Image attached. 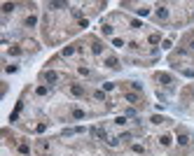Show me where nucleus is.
<instances>
[{
    "instance_id": "f257e3e1",
    "label": "nucleus",
    "mask_w": 194,
    "mask_h": 156,
    "mask_svg": "<svg viewBox=\"0 0 194 156\" xmlns=\"http://www.w3.org/2000/svg\"><path fill=\"white\" fill-rule=\"evenodd\" d=\"M42 79L47 82V84H56V82H59V72H54V70H47V72L42 75Z\"/></svg>"
},
{
    "instance_id": "f03ea898",
    "label": "nucleus",
    "mask_w": 194,
    "mask_h": 156,
    "mask_svg": "<svg viewBox=\"0 0 194 156\" xmlns=\"http://www.w3.org/2000/svg\"><path fill=\"white\" fill-rule=\"evenodd\" d=\"M154 79H157V82H164L166 86H171V84H173V77H171V75H166V72H157V75H154Z\"/></svg>"
},
{
    "instance_id": "7ed1b4c3",
    "label": "nucleus",
    "mask_w": 194,
    "mask_h": 156,
    "mask_svg": "<svg viewBox=\"0 0 194 156\" xmlns=\"http://www.w3.org/2000/svg\"><path fill=\"white\" fill-rule=\"evenodd\" d=\"M154 14H157V19H159V21H166V19H168V9L164 7V5H159Z\"/></svg>"
},
{
    "instance_id": "20e7f679",
    "label": "nucleus",
    "mask_w": 194,
    "mask_h": 156,
    "mask_svg": "<svg viewBox=\"0 0 194 156\" xmlns=\"http://www.w3.org/2000/svg\"><path fill=\"white\" fill-rule=\"evenodd\" d=\"M70 93H73V95H77V98H82V95H84V86H79V84H73V86H70Z\"/></svg>"
},
{
    "instance_id": "39448f33",
    "label": "nucleus",
    "mask_w": 194,
    "mask_h": 156,
    "mask_svg": "<svg viewBox=\"0 0 194 156\" xmlns=\"http://www.w3.org/2000/svg\"><path fill=\"white\" fill-rule=\"evenodd\" d=\"M91 51L96 54V56H98V54H103V44L98 42V40H91Z\"/></svg>"
},
{
    "instance_id": "423d86ee",
    "label": "nucleus",
    "mask_w": 194,
    "mask_h": 156,
    "mask_svg": "<svg viewBox=\"0 0 194 156\" xmlns=\"http://www.w3.org/2000/svg\"><path fill=\"white\" fill-rule=\"evenodd\" d=\"M105 65H108V68H112V70H117V68H119V61H117L115 56H108V58H105Z\"/></svg>"
},
{
    "instance_id": "0eeeda50",
    "label": "nucleus",
    "mask_w": 194,
    "mask_h": 156,
    "mask_svg": "<svg viewBox=\"0 0 194 156\" xmlns=\"http://www.w3.org/2000/svg\"><path fill=\"white\" fill-rule=\"evenodd\" d=\"M24 26H26V28H33V26H37V17H28L26 21H24Z\"/></svg>"
},
{
    "instance_id": "6e6552de",
    "label": "nucleus",
    "mask_w": 194,
    "mask_h": 156,
    "mask_svg": "<svg viewBox=\"0 0 194 156\" xmlns=\"http://www.w3.org/2000/svg\"><path fill=\"white\" fill-rule=\"evenodd\" d=\"M14 12V2H5L2 5V14H12Z\"/></svg>"
},
{
    "instance_id": "1a4fd4ad",
    "label": "nucleus",
    "mask_w": 194,
    "mask_h": 156,
    "mask_svg": "<svg viewBox=\"0 0 194 156\" xmlns=\"http://www.w3.org/2000/svg\"><path fill=\"white\" fill-rule=\"evenodd\" d=\"M171 135H168V133H164V135H161V138H159V142H161V145H164V147H168V145H171Z\"/></svg>"
},
{
    "instance_id": "9d476101",
    "label": "nucleus",
    "mask_w": 194,
    "mask_h": 156,
    "mask_svg": "<svg viewBox=\"0 0 194 156\" xmlns=\"http://www.w3.org/2000/svg\"><path fill=\"white\" fill-rule=\"evenodd\" d=\"M37 147H40V151H47V149H49V142H47V140H40Z\"/></svg>"
},
{
    "instance_id": "9b49d317",
    "label": "nucleus",
    "mask_w": 194,
    "mask_h": 156,
    "mask_svg": "<svg viewBox=\"0 0 194 156\" xmlns=\"http://www.w3.org/2000/svg\"><path fill=\"white\" fill-rule=\"evenodd\" d=\"M164 121H166V119H164V117H159V114L152 117V123H154V126H159V123H164Z\"/></svg>"
},
{
    "instance_id": "f8f14e48",
    "label": "nucleus",
    "mask_w": 194,
    "mask_h": 156,
    "mask_svg": "<svg viewBox=\"0 0 194 156\" xmlns=\"http://www.w3.org/2000/svg\"><path fill=\"white\" fill-rule=\"evenodd\" d=\"M84 128H68V130H63V135H75V133H82Z\"/></svg>"
},
{
    "instance_id": "ddd939ff",
    "label": "nucleus",
    "mask_w": 194,
    "mask_h": 156,
    "mask_svg": "<svg viewBox=\"0 0 194 156\" xmlns=\"http://www.w3.org/2000/svg\"><path fill=\"white\" fill-rule=\"evenodd\" d=\"M73 119H84V112L82 110H73Z\"/></svg>"
},
{
    "instance_id": "4468645a",
    "label": "nucleus",
    "mask_w": 194,
    "mask_h": 156,
    "mask_svg": "<svg viewBox=\"0 0 194 156\" xmlns=\"http://www.w3.org/2000/svg\"><path fill=\"white\" fill-rule=\"evenodd\" d=\"M187 142H189V140H187V135H180V138H178V145H180V147H185Z\"/></svg>"
},
{
    "instance_id": "2eb2a0df",
    "label": "nucleus",
    "mask_w": 194,
    "mask_h": 156,
    "mask_svg": "<svg viewBox=\"0 0 194 156\" xmlns=\"http://www.w3.org/2000/svg\"><path fill=\"white\" fill-rule=\"evenodd\" d=\"M49 7L52 9H61V7H66V2H49Z\"/></svg>"
},
{
    "instance_id": "dca6fc26",
    "label": "nucleus",
    "mask_w": 194,
    "mask_h": 156,
    "mask_svg": "<svg viewBox=\"0 0 194 156\" xmlns=\"http://www.w3.org/2000/svg\"><path fill=\"white\" fill-rule=\"evenodd\" d=\"M73 54H75V47H66L63 49V56H73Z\"/></svg>"
},
{
    "instance_id": "f3484780",
    "label": "nucleus",
    "mask_w": 194,
    "mask_h": 156,
    "mask_svg": "<svg viewBox=\"0 0 194 156\" xmlns=\"http://www.w3.org/2000/svg\"><path fill=\"white\" fill-rule=\"evenodd\" d=\"M19 151H21V154H24V156L28 154V145H26V142H21V145H19Z\"/></svg>"
},
{
    "instance_id": "a211bd4d",
    "label": "nucleus",
    "mask_w": 194,
    "mask_h": 156,
    "mask_svg": "<svg viewBox=\"0 0 194 156\" xmlns=\"http://www.w3.org/2000/svg\"><path fill=\"white\" fill-rule=\"evenodd\" d=\"M24 47H26V49H35L37 44H35V42H33V40H26V42H24Z\"/></svg>"
},
{
    "instance_id": "6ab92c4d",
    "label": "nucleus",
    "mask_w": 194,
    "mask_h": 156,
    "mask_svg": "<svg viewBox=\"0 0 194 156\" xmlns=\"http://www.w3.org/2000/svg\"><path fill=\"white\" fill-rule=\"evenodd\" d=\"M126 100H129V103H138V95H133V93H126Z\"/></svg>"
},
{
    "instance_id": "aec40b11",
    "label": "nucleus",
    "mask_w": 194,
    "mask_h": 156,
    "mask_svg": "<svg viewBox=\"0 0 194 156\" xmlns=\"http://www.w3.org/2000/svg\"><path fill=\"white\" fill-rule=\"evenodd\" d=\"M138 14H141V17H147V14H150V9H147V7H141V9H138Z\"/></svg>"
},
{
    "instance_id": "412c9836",
    "label": "nucleus",
    "mask_w": 194,
    "mask_h": 156,
    "mask_svg": "<svg viewBox=\"0 0 194 156\" xmlns=\"http://www.w3.org/2000/svg\"><path fill=\"white\" fill-rule=\"evenodd\" d=\"M108 145H110V147H117V145H119V140H117V138H110V140H108Z\"/></svg>"
},
{
    "instance_id": "4be33fe9",
    "label": "nucleus",
    "mask_w": 194,
    "mask_h": 156,
    "mask_svg": "<svg viewBox=\"0 0 194 156\" xmlns=\"http://www.w3.org/2000/svg\"><path fill=\"white\" fill-rule=\"evenodd\" d=\"M9 54H12V56H19V54H21V49H19V47H12V49H9Z\"/></svg>"
},
{
    "instance_id": "5701e85b",
    "label": "nucleus",
    "mask_w": 194,
    "mask_h": 156,
    "mask_svg": "<svg viewBox=\"0 0 194 156\" xmlns=\"http://www.w3.org/2000/svg\"><path fill=\"white\" fill-rule=\"evenodd\" d=\"M94 98H96V100H103V98H105V93H103V91H96V93H94Z\"/></svg>"
},
{
    "instance_id": "b1692460",
    "label": "nucleus",
    "mask_w": 194,
    "mask_h": 156,
    "mask_svg": "<svg viewBox=\"0 0 194 156\" xmlns=\"http://www.w3.org/2000/svg\"><path fill=\"white\" fill-rule=\"evenodd\" d=\"M150 42H152V44H157V42H159V35H157V33H152V35H150Z\"/></svg>"
},
{
    "instance_id": "393cba45",
    "label": "nucleus",
    "mask_w": 194,
    "mask_h": 156,
    "mask_svg": "<svg viewBox=\"0 0 194 156\" xmlns=\"http://www.w3.org/2000/svg\"><path fill=\"white\" fill-rule=\"evenodd\" d=\"M115 123H117V126H124V123H126V119H124V117H117Z\"/></svg>"
},
{
    "instance_id": "a878e982",
    "label": "nucleus",
    "mask_w": 194,
    "mask_h": 156,
    "mask_svg": "<svg viewBox=\"0 0 194 156\" xmlns=\"http://www.w3.org/2000/svg\"><path fill=\"white\" fill-rule=\"evenodd\" d=\"M103 35H112V26H103Z\"/></svg>"
},
{
    "instance_id": "bb28decb",
    "label": "nucleus",
    "mask_w": 194,
    "mask_h": 156,
    "mask_svg": "<svg viewBox=\"0 0 194 156\" xmlns=\"http://www.w3.org/2000/svg\"><path fill=\"white\" fill-rule=\"evenodd\" d=\"M79 75H84V77H89L91 72H89V68H79Z\"/></svg>"
},
{
    "instance_id": "cd10ccee",
    "label": "nucleus",
    "mask_w": 194,
    "mask_h": 156,
    "mask_svg": "<svg viewBox=\"0 0 194 156\" xmlns=\"http://www.w3.org/2000/svg\"><path fill=\"white\" fill-rule=\"evenodd\" d=\"M171 44H173L171 40H164V42H161V47H164V49H171Z\"/></svg>"
},
{
    "instance_id": "c85d7f7f",
    "label": "nucleus",
    "mask_w": 194,
    "mask_h": 156,
    "mask_svg": "<svg viewBox=\"0 0 194 156\" xmlns=\"http://www.w3.org/2000/svg\"><path fill=\"white\" fill-rule=\"evenodd\" d=\"M112 44H115V47H122V44H124V40H119V37H115V40H112Z\"/></svg>"
},
{
    "instance_id": "c756f323",
    "label": "nucleus",
    "mask_w": 194,
    "mask_h": 156,
    "mask_svg": "<svg viewBox=\"0 0 194 156\" xmlns=\"http://www.w3.org/2000/svg\"><path fill=\"white\" fill-rule=\"evenodd\" d=\"M47 93V86H37V95H44Z\"/></svg>"
},
{
    "instance_id": "7c9ffc66",
    "label": "nucleus",
    "mask_w": 194,
    "mask_h": 156,
    "mask_svg": "<svg viewBox=\"0 0 194 156\" xmlns=\"http://www.w3.org/2000/svg\"><path fill=\"white\" fill-rule=\"evenodd\" d=\"M189 47H192V51H194V40H192V42H189Z\"/></svg>"
},
{
    "instance_id": "2f4dec72",
    "label": "nucleus",
    "mask_w": 194,
    "mask_h": 156,
    "mask_svg": "<svg viewBox=\"0 0 194 156\" xmlns=\"http://www.w3.org/2000/svg\"><path fill=\"white\" fill-rule=\"evenodd\" d=\"M192 98H194V89H192Z\"/></svg>"
}]
</instances>
